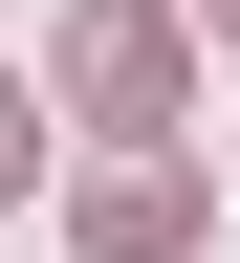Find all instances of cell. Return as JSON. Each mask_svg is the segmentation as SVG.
Masks as SVG:
<instances>
[{
    "instance_id": "6da1fadb",
    "label": "cell",
    "mask_w": 240,
    "mask_h": 263,
    "mask_svg": "<svg viewBox=\"0 0 240 263\" xmlns=\"http://www.w3.org/2000/svg\"><path fill=\"white\" fill-rule=\"evenodd\" d=\"M66 88H88L110 132H153L175 110V22H153V0H88V22H66Z\"/></svg>"
},
{
    "instance_id": "7a4b0ae2",
    "label": "cell",
    "mask_w": 240,
    "mask_h": 263,
    "mask_svg": "<svg viewBox=\"0 0 240 263\" xmlns=\"http://www.w3.org/2000/svg\"><path fill=\"white\" fill-rule=\"evenodd\" d=\"M175 241H197V176H175V154L88 176V263H175Z\"/></svg>"
},
{
    "instance_id": "3957f363",
    "label": "cell",
    "mask_w": 240,
    "mask_h": 263,
    "mask_svg": "<svg viewBox=\"0 0 240 263\" xmlns=\"http://www.w3.org/2000/svg\"><path fill=\"white\" fill-rule=\"evenodd\" d=\"M22 176H44V110H22V88H0V197H22Z\"/></svg>"
},
{
    "instance_id": "277c9868",
    "label": "cell",
    "mask_w": 240,
    "mask_h": 263,
    "mask_svg": "<svg viewBox=\"0 0 240 263\" xmlns=\"http://www.w3.org/2000/svg\"><path fill=\"white\" fill-rule=\"evenodd\" d=\"M219 22H240V0H219Z\"/></svg>"
}]
</instances>
